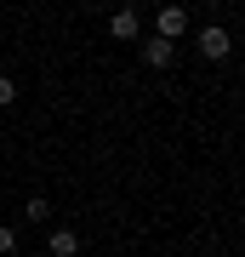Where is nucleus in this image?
Instances as JSON below:
<instances>
[{
    "instance_id": "f257e3e1",
    "label": "nucleus",
    "mask_w": 245,
    "mask_h": 257,
    "mask_svg": "<svg viewBox=\"0 0 245 257\" xmlns=\"http://www.w3.org/2000/svg\"><path fill=\"white\" fill-rule=\"evenodd\" d=\"M182 29H188V6H160V12H154V35H160V40H171V46H177Z\"/></svg>"
},
{
    "instance_id": "f03ea898",
    "label": "nucleus",
    "mask_w": 245,
    "mask_h": 257,
    "mask_svg": "<svg viewBox=\"0 0 245 257\" xmlns=\"http://www.w3.org/2000/svg\"><path fill=\"white\" fill-rule=\"evenodd\" d=\"M228 52H234V40H228V29L205 23V29H200V57H211V63H222Z\"/></svg>"
},
{
    "instance_id": "7ed1b4c3",
    "label": "nucleus",
    "mask_w": 245,
    "mask_h": 257,
    "mask_svg": "<svg viewBox=\"0 0 245 257\" xmlns=\"http://www.w3.org/2000/svg\"><path fill=\"white\" fill-rule=\"evenodd\" d=\"M171 57H177L171 40H160V35H148V40H143V63H148V69H165Z\"/></svg>"
},
{
    "instance_id": "20e7f679",
    "label": "nucleus",
    "mask_w": 245,
    "mask_h": 257,
    "mask_svg": "<svg viewBox=\"0 0 245 257\" xmlns=\"http://www.w3.org/2000/svg\"><path fill=\"white\" fill-rule=\"evenodd\" d=\"M46 251H52V257H80V234H74V229H52V234H46Z\"/></svg>"
},
{
    "instance_id": "39448f33",
    "label": "nucleus",
    "mask_w": 245,
    "mask_h": 257,
    "mask_svg": "<svg viewBox=\"0 0 245 257\" xmlns=\"http://www.w3.org/2000/svg\"><path fill=\"white\" fill-rule=\"evenodd\" d=\"M137 29H143V18H137L131 6H120L114 18H109V35H114V40H137Z\"/></svg>"
},
{
    "instance_id": "423d86ee",
    "label": "nucleus",
    "mask_w": 245,
    "mask_h": 257,
    "mask_svg": "<svg viewBox=\"0 0 245 257\" xmlns=\"http://www.w3.org/2000/svg\"><path fill=\"white\" fill-rule=\"evenodd\" d=\"M23 211H29V223H46V217H52V200H46V194H35Z\"/></svg>"
},
{
    "instance_id": "0eeeda50",
    "label": "nucleus",
    "mask_w": 245,
    "mask_h": 257,
    "mask_svg": "<svg viewBox=\"0 0 245 257\" xmlns=\"http://www.w3.org/2000/svg\"><path fill=\"white\" fill-rule=\"evenodd\" d=\"M12 103H18V80H12V74H0V109H12Z\"/></svg>"
},
{
    "instance_id": "6e6552de",
    "label": "nucleus",
    "mask_w": 245,
    "mask_h": 257,
    "mask_svg": "<svg viewBox=\"0 0 245 257\" xmlns=\"http://www.w3.org/2000/svg\"><path fill=\"white\" fill-rule=\"evenodd\" d=\"M18 251V229H6V223H0V257H12Z\"/></svg>"
}]
</instances>
